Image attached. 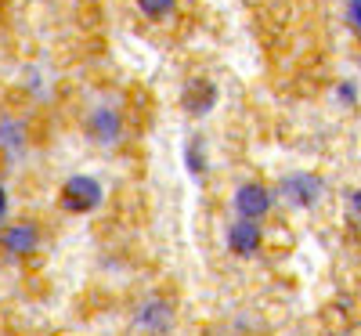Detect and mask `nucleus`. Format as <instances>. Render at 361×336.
I'll return each instance as SVG.
<instances>
[{
  "instance_id": "nucleus-2",
  "label": "nucleus",
  "mask_w": 361,
  "mask_h": 336,
  "mask_svg": "<svg viewBox=\"0 0 361 336\" xmlns=\"http://www.w3.org/2000/svg\"><path fill=\"white\" fill-rule=\"evenodd\" d=\"M275 199H282L286 206H296V210H311L325 199V181L311 170H289L279 181Z\"/></svg>"
},
{
  "instance_id": "nucleus-13",
  "label": "nucleus",
  "mask_w": 361,
  "mask_h": 336,
  "mask_svg": "<svg viewBox=\"0 0 361 336\" xmlns=\"http://www.w3.org/2000/svg\"><path fill=\"white\" fill-rule=\"evenodd\" d=\"M347 217H350V224L361 228V188H354V192L347 196Z\"/></svg>"
},
{
  "instance_id": "nucleus-5",
  "label": "nucleus",
  "mask_w": 361,
  "mask_h": 336,
  "mask_svg": "<svg viewBox=\"0 0 361 336\" xmlns=\"http://www.w3.org/2000/svg\"><path fill=\"white\" fill-rule=\"evenodd\" d=\"M102 199H105V188H102V181L90 177V174H73L62 185V192H58V203L69 213H90V210L102 206Z\"/></svg>"
},
{
  "instance_id": "nucleus-4",
  "label": "nucleus",
  "mask_w": 361,
  "mask_h": 336,
  "mask_svg": "<svg viewBox=\"0 0 361 336\" xmlns=\"http://www.w3.org/2000/svg\"><path fill=\"white\" fill-rule=\"evenodd\" d=\"M275 192H271L264 181H243V185L235 188L231 196V210H235V217H243V221H264L271 210H275Z\"/></svg>"
},
{
  "instance_id": "nucleus-7",
  "label": "nucleus",
  "mask_w": 361,
  "mask_h": 336,
  "mask_svg": "<svg viewBox=\"0 0 361 336\" xmlns=\"http://www.w3.org/2000/svg\"><path fill=\"white\" fill-rule=\"evenodd\" d=\"M224 246L231 257L238 260H253L260 250H264V228L257 221H243V217H235L228 228H224Z\"/></svg>"
},
{
  "instance_id": "nucleus-12",
  "label": "nucleus",
  "mask_w": 361,
  "mask_h": 336,
  "mask_svg": "<svg viewBox=\"0 0 361 336\" xmlns=\"http://www.w3.org/2000/svg\"><path fill=\"white\" fill-rule=\"evenodd\" d=\"M343 22L350 29V37L361 40V0H343Z\"/></svg>"
},
{
  "instance_id": "nucleus-14",
  "label": "nucleus",
  "mask_w": 361,
  "mask_h": 336,
  "mask_svg": "<svg viewBox=\"0 0 361 336\" xmlns=\"http://www.w3.org/2000/svg\"><path fill=\"white\" fill-rule=\"evenodd\" d=\"M336 98H340L347 109H354V105H357V87H354L350 80H343V83H340V90H336Z\"/></svg>"
},
{
  "instance_id": "nucleus-3",
  "label": "nucleus",
  "mask_w": 361,
  "mask_h": 336,
  "mask_svg": "<svg viewBox=\"0 0 361 336\" xmlns=\"http://www.w3.org/2000/svg\"><path fill=\"white\" fill-rule=\"evenodd\" d=\"M177 315H173V300L152 293L145 296L137 308H134V332L137 336H170Z\"/></svg>"
},
{
  "instance_id": "nucleus-6",
  "label": "nucleus",
  "mask_w": 361,
  "mask_h": 336,
  "mask_svg": "<svg viewBox=\"0 0 361 336\" xmlns=\"http://www.w3.org/2000/svg\"><path fill=\"white\" fill-rule=\"evenodd\" d=\"M40 250V224L37 221H11L0 228V253L8 260H25Z\"/></svg>"
},
{
  "instance_id": "nucleus-8",
  "label": "nucleus",
  "mask_w": 361,
  "mask_h": 336,
  "mask_svg": "<svg viewBox=\"0 0 361 336\" xmlns=\"http://www.w3.org/2000/svg\"><path fill=\"white\" fill-rule=\"evenodd\" d=\"M221 102V90L214 80H206V76H192L185 83V90H180V105H185L188 116H209L217 109Z\"/></svg>"
},
{
  "instance_id": "nucleus-11",
  "label": "nucleus",
  "mask_w": 361,
  "mask_h": 336,
  "mask_svg": "<svg viewBox=\"0 0 361 336\" xmlns=\"http://www.w3.org/2000/svg\"><path fill=\"white\" fill-rule=\"evenodd\" d=\"M185 167H188V174H195V177L206 174V145H202V138H192V141L185 145Z\"/></svg>"
},
{
  "instance_id": "nucleus-15",
  "label": "nucleus",
  "mask_w": 361,
  "mask_h": 336,
  "mask_svg": "<svg viewBox=\"0 0 361 336\" xmlns=\"http://www.w3.org/2000/svg\"><path fill=\"white\" fill-rule=\"evenodd\" d=\"M4 217H8V192L0 185V224H4Z\"/></svg>"
},
{
  "instance_id": "nucleus-9",
  "label": "nucleus",
  "mask_w": 361,
  "mask_h": 336,
  "mask_svg": "<svg viewBox=\"0 0 361 336\" xmlns=\"http://www.w3.org/2000/svg\"><path fill=\"white\" fill-rule=\"evenodd\" d=\"M25 148H29V127H25V119L8 112V109H0V152H4V160L18 163L25 156Z\"/></svg>"
},
{
  "instance_id": "nucleus-1",
  "label": "nucleus",
  "mask_w": 361,
  "mask_h": 336,
  "mask_svg": "<svg viewBox=\"0 0 361 336\" xmlns=\"http://www.w3.org/2000/svg\"><path fill=\"white\" fill-rule=\"evenodd\" d=\"M83 131L98 148H119L127 138V116L116 102H98L83 116Z\"/></svg>"
},
{
  "instance_id": "nucleus-10",
  "label": "nucleus",
  "mask_w": 361,
  "mask_h": 336,
  "mask_svg": "<svg viewBox=\"0 0 361 336\" xmlns=\"http://www.w3.org/2000/svg\"><path fill=\"white\" fill-rule=\"evenodd\" d=\"M137 4V11L148 18V22H166V18H173V11H177V0H134Z\"/></svg>"
}]
</instances>
